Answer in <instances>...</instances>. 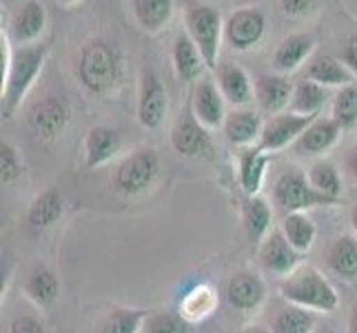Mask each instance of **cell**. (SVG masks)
I'll use <instances>...</instances> for the list:
<instances>
[{"instance_id": "cell-35", "label": "cell", "mask_w": 357, "mask_h": 333, "mask_svg": "<svg viewBox=\"0 0 357 333\" xmlns=\"http://www.w3.org/2000/svg\"><path fill=\"white\" fill-rule=\"evenodd\" d=\"M315 316L300 306H284L271 323V331L273 333H315Z\"/></svg>"}, {"instance_id": "cell-43", "label": "cell", "mask_w": 357, "mask_h": 333, "mask_svg": "<svg viewBox=\"0 0 357 333\" xmlns=\"http://www.w3.org/2000/svg\"><path fill=\"white\" fill-rule=\"evenodd\" d=\"M238 333H273V331L266 329V327H262V325H249V327L240 329Z\"/></svg>"}, {"instance_id": "cell-3", "label": "cell", "mask_w": 357, "mask_h": 333, "mask_svg": "<svg viewBox=\"0 0 357 333\" xmlns=\"http://www.w3.org/2000/svg\"><path fill=\"white\" fill-rule=\"evenodd\" d=\"M280 295L289 304L311 313H331L337 309L340 298L328 278L313 265H300L280 280Z\"/></svg>"}, {"instance_id": "cell-31", "label": "cell", "mask_w": 357, "mask_h": 333, "mask_svg": "<svg viewBox=\"0 0 357 333\" xmlns=\"http://www.w3.org/2000/svg\"><path fill=\"white\" fill-rule=\"evenodd\" d=\"M306 178H309L311 187L326 195L331 200H337L342 202V191H344V184H342V176L335 167L333 160L328 158H317L315 163L306 169Z\"/></svg>"}, {"instance_id": "cell-38", "label": "cell", "mask_w": 357, "mask_h": 333, "mask_svg": "<svg viewBox=\"0 0 357 333\" xmlns=\"http://www.w3.org/2000/svg\"><path fill=\"white\" fill-rule=\"evenodd\" d=\"M20 174H22V163L18 149L11 142L3 140V145H0V180H3V184H11L20 178Z\"/></svg>"}, {"instance_id": "cell-5", "label": "cell", "mask_w": 357, "mask_h": 333, "mask_svg": "<svg viewBox=\"0 0 357 333\" xmlns=\"http://www.w3.org/2000/svg\"><path fill=\"white\" fill-rule=\"evenodd\" d=\"M273 205L284 216H289V214H306L309 209L315 207H333L340 202L317 193L311 187L304 171L289 167L287 171H282L273 184Z\"/></svg>"}, {"instance_id": "cell-10", "label": "cell", "mask_w": 357, "mask_h": 333, "mask_svg": "<svg viewBox=\"0 0 357 333\" xmlns=\"http://www.w3.org/2000/svg\"><path fill=\"white\" fill-rule=\"evenodd\" d=\"M257 260L260 267L271 276L287 278L300 267V253L289 244L284 233L278 229H271L268 236L257 246Z\"/></svg>"}, {"instance_id": "cell-37", "label": "cell", "mask_w": 357, "mask_h": 333, "mask_svg": "<svg viewBox=\"0 0 357 333\" xmlns=\"http://www.w3.org/2000/svg\"><path fill=\"white\" fill-rule=\"evenodd\" d=\"M144 333H193V325H189L180 313L155 311L146 318Z\"/></svg>"}, {"instance_id": "cell-17", "label": "cell", "mask_w": 357, "mask_h": 333, "mask_svg": "<svg viewBox=\"0 0 357 333\" xmlns=\"http://www.w3.org/2000/svg\"><path fill=\"white\" fill-rule=\"evenodd\" d=\"M302 78L322 84V87L331 89V87H349V84L355 82V73L347 67V63L340 58H335L333 54L326 52H317L313 54V58L304 65Z\"/></svg>"}, {"instance_id": "cell-8", "label": "cell", "mask_w": 357, "mask_h": 333, "mask_svg": "<svg viewBox=\"0 0 357 333\" xmlns=\"http://www.w3.org/2000/svg\"><path fill=\"white\" fill-rule=\"evenodd\" d=\"M266 34V16L257 7L236 9L225 22V43L236 52H251Z\"/></svg>"}, {"instance_id": "cell-24", "label": "cell", "mask_w": 357, "mask_h": 333, "mask_svg": "<svg viewBox=\"0 0 357 333\" xmlns=\"http://www.w3.org/2000/svg\"><path fill=\"white\" fill-rule=\"evenodd\" d=\"M268 160H271V154L262 151L260 147H249V149H240L238 151L240 187L244 189V193L249 195V198H253V195H260Z\"/></svg>"}, {"instance_id": "cell-29", "label": "cell", "mask_w": 357, "mask_h": 333, "mask_svg": "<svg viewBox=\"0 0 357 333\" xmlns=\"http://www.w3.org/2000/svg\"><path fill=\"white\" fill-rule=\"evenodd\" d=\"M218 306V293L211 285L206 282H200L195 285L191 291H187V295L180 302V316L187 320L189 325L202 323L208 316L215 311Z\"/></svg>"}, {"instance_id": "cell-41", "label": "cell", "mask_w": 357, "mask_h": 333, "mask_svg": "<svg viewBox=\"0 0 357 333\" xmlns=\"http://www.w3.org/2000/svg\"><path fill=\"white\" fill-rule=\"evenodd\" d=\"M342 60L347 63V67L357 76V34L351 36V38L347 40V45H344V52H342Z\"/></svg>"}, {"instance_id": "cell-1", "label": "cell", "mask_w": 357, "mask_h": 333, "mask_svg": "<svg viewBox=\"0 0 357 333\" xmlns=\"http://www.w3.org/2000/svg\"><path fill=\"white\" fill-rule=\"evenodd\" d=\"M47 60V45H29L11 49L9 38L3 34V118H11L20 109L22 101L40 76Z\"/></svg>"}, {"instance_id": "cell-6", "label": "cell", "mask_w": 357, "mask_h": 333, "mask_svg": "<svg viewBox=\"0 0 357 333\" xmlns=\"http://www.w3.org/2000/svg\"><path fill=\"white\" fill-rule=\"evenodd\" d=\"M160 174V158L151 147H140V149L131 151L127 158L120 160V165L114 171V191L120 195H140L146 189L153 187Z\"/></svg>"}, {"instance_id": "cell-22", "label": "cell", "mask_w": 357, "mask_h": 333, "mask_svg": "<svg viewBox=\"0 0 357 333\" xmlns=\"http://www.w3.org/2000/svg\"><path fill=\"white\" fill-rule=\"evenodd\" d=\"M122 147L120 133L109 125H96L89 129L84 138V165L89 169H98L118 156Z\"/></svg>"}, {"instance_id": "cell-16", "label": "cell", "mask_w": 357, "mask_h": 333, "mask_svg": "<svg viewBox=\"0 0 357 333\" xmlns=\"http://www.w3.org/2000/svg\"><path fill=\"white\" fill-rule=\"evenodd\" d=\"M315 52V36L309 31H298V34H291L282 40L275 52L273 58H271V67H273L275 73H287L298 71L302 65H306L309 60L313 58Z\"/></svg>"}, {"instance_id": "cell-46", "label": "cell", "mask_w": 357, "mask_h": 333, "mask_svg": "<svg viewBox=\"0 0 357 333\" xmlns=\"http://www.w3.org/2000/svg\"><path fill=\"white\" fill-rule=\"evenodd\" d=\"M315 333H337V331H335L333 327H328V325H326V327H317Z\"/></svg>"}, {"instance_id": "cell-14", "label": "cell", "mask_w": 357, "mask_h": 333, "mask_svg": "<svg viewBox=\"0 0 357 333\" xmlns=\"http://www.w3.org/2000/svg\"><path fill=\"white\" fill-rule=\"evenodd\" d=\"M67 122H69V109L63 101H58L54 96L43 98L29 111V127L36 133V138H40L45 142H52L58 135H63Z\"/></svg>"}, {"instance_id": "cell-36", "label": "cell", "mask_w": 357, "mask_h": 333, "mask_svg": "<svg viewBox=\"0 0 357 333\" xmlns=\"http://www.w3.org/2000/svg\"><path fill=\"white\" fill-rule=\"evenodd\" d=\"M331 118L344 129H351L357 125V84L337 89V94L331 101Z\"/></svg>"}, {"instance_id": "cell-28", "label": "cell", "mask_w": 357, "mask_h": 333, "mask_svg": "<svg viewBox=\"0 0 357 333\" xmlns=\"http://www.w3.org/2000/svg\"><path fill=\"white\" fill-rule=\"evenodd\" d=\"M328 89L322 87V84L311 82L306 78H300L295 82V89H293V101L289 111L291 114H298V116H309V118H317L322 116V109L328 103Z\"/></svg>"}, {"instance_id": "cell-42", "label": "cell", "mask_w": 357, "mask_h": 333, "mask_svg": "<svg viewBox=\"0 0 357 333\" xmlns=\"http://www.w3.org/2000/svg\"><path fill=\"white\" fill-rule=\"evenodd\" d=\"M347 171L353 180H357V145L351 147L349 154H347Z\"/></svg>"}, {"instance_id": "cell-11", "label": "cell", "mask_w": 357, "mask_h": 333, "mask_svg": "<svg viewBox=\"0 0 357 333\" xmlns=\"http://www.w3.org/2000/svg\"><path fill=\"white\" fill-rule=\"evenodd\" d=\"M47 24V14L43 3H36V0H27V3L18 5L11 11L9 18V27H7V38L14 47H29V45H38V38L45 31Z\"/></svg>"}, {"instance_id": "cell-2", "label": "cell", "mask_w": 357, "mask_h": 333, "mask_svg": "<svg viewBox=\"0 0 357 333\" xmlns=\"http://www.w3.org/2000/svg\"><path fill=\"white\" fill-rule=\"evenodd\" d=\"M76 76L80 84L93 96H107L116 91L122 80V54L105 38L87 43L76 60Z\"/></svg>"}, {"instance_id": "cell-19", "label": "cell", "mask_w": 357, "mask_h": 333, "mask_svg": "<svg viewBox=\"0 0 357 333\" xmlns=\"http://www.w3.org/2000/svg\"><path fill=\"white\" fill-rule=\"evenodd\" d=\"M342 127L331 116H317L293 145L298 156H324L337 145Z\"/></svg>"}, {"instance_id": "cell-34", "label": "cell", "mask_w": 357, "mask_h": 333, "mask_svg": "<svg viewBox=\"0 0 357 333\" xmlns=\"http://www.w3.org/2000/svg\"><path fill=\"white\" fill-rule=\"evenodd\" d=\"M149 313L144 309H131V306H116L109 311L102 323L98 325L96 333H140Z\"/></svg>"}, {"instance_id": "cell-44", "label": "cell", "mask_w": 357, "mask_h": 333, "mask_svg": "<svg viewBox=\"0 0 357 333\" xmlns=\"http://www.w3.org/2000/svg\"><path fill=\"white\" fill-rule=\"evenodd\" d=\"M347 333H357V309L351 313L349 318V327H347Z\"/></svg>"}, {"instance_id": "cell-26", "label": "cell", "mask_w": 357, "mask_h": 333, "mask_svg": "<svg viewBox=\"0 0 357 333\" xmlns=\"http://www.w3.org/2000/svg\"><path fill=\"white\" fill-rule=\"evenodd\" d=\"M63 214H65L63 193L56 189H45L31 200L27 214H24V220L33 229H49L63 218Z\"/></svg>"}, {"instance_id": "cell-45", "label": "cell", "mask_w": 357, "mask_h": 333, "mask_svg": "<svg viewBox=\"0 0 357 333\" xmlns=\"http://www.w3.org/2000/svg\"><path fill=\"white\" fill-rule=\"evenodd\" d=\"M351 229H353V233L357 236V202L351 209Z\"/></svg>"}, {"instance_id": "cell-7", "label": "cell", "mask_w": 357, "mask_h": 333, "mask_svg": "<svg viewBox=\"0 0 357 333\" xmlns=\"http://www.w3.org/2000/svg\"><path fill=\"white\" fill-rule=\"evenodd\" d=\"M169 98L162 80L151 67H142L138 80V122L144 129H158L165 122Z\"/></svg>"}, {"instance_id": "cell-27", "label": "cell", "mask_w": 357, "mask_h": 333, "mask_svg": "<svg viewBox=\"0 0 357 333\" xmlns=\"http://www.w3.org/2000/svg\"><path fill=\"white\" fill-rule=\"evenodd\" d=\"M24 293L27 298L38 306H52L58 300L60 293V280L54 269L47 265H36L27 278H24Z\"/></svg>"}, {"instance_id": "cell-39", "label": "cell", "mask_w": 357, "mask_h": 333, "mask_svg": "<svg viewBox=\"0 0 357 333\" xmlns=\"http://www.w3.org/2000/svg\"><path fill=\"white\" fill-rule=\"evenodd\" d=\"M7 333H47L45 325L33 316H18L11 320Z\"/></svg>"}, {"instance_id": "cell-33", "label": "cell", "mask_w": 357, "mask_h": 333, "mask_svg": "<svg viewBox=\"0 0 357 333\" xmlns=\"http://www.w3.org/2000/svg\"><path fill=\"white\" fill-rule=\"evenodd\" d=\"M280 231L284 233V238L298 253H306L315 242V225L313 220L306 214H289L282 218L280 222Z\"/></svg>"}, {"instance_id": "cell-18", "label": "cell", "mask_w": 357, "mask_h": 333, "mask_svg": "<svg viewBox=\"0 0 357 333\" xmlns=\"http://www.w3.org/2000/svg\"><path fill=\"white\" fill-rule=\"evenodd\" d=\"M262 127H264L262 116L257 111L244 107V109L229 111L222 125V133L229 140V145L238 147V149H249V147H257V142H260Z\"/></svg>"}, {"instance_id": "cell-4", "label": "cell", "mask_w": 357, "mask_h": 333, "mask_svg": "<svg viewBox=\"0 0 357 333\" xmlns=\"http://www.w3.org/2000/svg\"><path fill=\"white\" fill-rule=\"evenodd\" d=\"M225 18L208 3H189L184 7V31L200 49L206 69H218L220 47L225 43Z\"/></svg>"}, {"instance_id": "cell-20", "label": "cell", "mask_w": 357, "mask_h": 333, "mask_svg": "<svg viewBox=\"0 0 357 333\" xmlns=\"http://www.w3.org/2000/svg\"><path fill=\"white\" fill-rule=\"evenodd\" d=\"M215 78L220 94L225 96V101L233 109H244L255 98L249 73L238 63H220V67L215 69Z\"/></svg>"}, {"instance_id": "cell-23", "label": "cell", "mask_w": 357, "mask_h": 333, "mask_svg": "<svg viewBox=\"0 0 357 333\" xmlns=\"http://www.w3.org/2000/svg\"><path fill=\"white\" fill-rule=\"evenodd\" d=\"M171 60H174V71L180 82L191 84L200 82V76L204 73L206 65L200 54V49L189 38L187 31H180L174 40V49H171Z\"/></svg>"}, {"instance_id": "cell-32", "label": "cell", "mask_w": 357, "mask_h": 333, "mask_svg": "<svg viewBox=\"0 0 357 333\" xmlns=\"http://www.w3.org/2000/svg\"><path fill=\"white\" fill-rule=\"evenodd\" d=\"M271 222H273V212H271V205L262 195L246 198V202L242 205V225L246 236L262 242L271 231Z\"/></svg>"}, {"instance_id": "cell-30", "label": "cell", "mask_w": 357, "mask_h": 333, "mask_svg": "<svg viewBox=\"0 0 357 333\" xmlns=\"http://www.w3.org/2000/svg\"><path fill=\"white\" fill-rule=\"evenodd\" d=\"M131 9L138 27L146 34H158L160 29H165L174 16L171 0H133Z\"/></svg>"}, {"instance_id": "cell-15", "label": "cell", "mask_w": 357, "mask_h": 333, "mask_svg": "<svg viewBox=\"0 0 357 333\" xmlns=\"http://www.w3.org/2000/svg\"><path fill=\"white\" fill-rule=\"evenodd\" d=\"M293 89L295 84L282 76V73H260L253 80V94H255V103L260 105L264 114L278 116L284 114V109L291 107L293 101Z\"/></svg>"}, {"instance_id": "cell-21", "label": "cell", "mask_w": 357, "mask_h": 333, "mask_svg": "<svg viewBox=\"0 0 357 333\" xmlns=\"http://www.w3.org/2000/svg\"><path fill=\"white\" fill-rule=\"evenodd\" d=\"M171 147L184 158H198L206 151L208 147V133L206 129L195 120L191 107L180 114L176 125L171 127Z\"/></svg>"}, {"instance_id": "cell-9", "label": "cell", "mask_w": 357, "mask_h": 333, "mask_svg": "<svg viewBox=\"0 0 357 333\" xmlns=\"http://www.w3.org/2000/svg\"><path fill=\"white\" fill-rule=\"evenodd\" d=\"M313 120L315 118L298 116V114H291V111H284V114H278V116H268L264 120L257 147L266 154H275V151L287 149V147H293Z\"/></svg>"}, {"instance_id": "cell-13", "label": "cell", "mask_w": 357, "mask_h": 333, "mask_svg": "<svg viewBox=\"0 0 357 333\" xmlns=\"http://www.w3.org/2000/svg\"><path fill=\"white\" fill-rule=\"evenodd\" d=\"M227 300L233 309L255 313L266 302V285L255 271H236L227 282Z\"/></svg>"}, {"instance_id": "cell-25", "label": "cell", "mask_w": 357, "mask_h": 333, "mask_svg": "<svg viewBox=\"0 0 357 333\" xmlns=\"http://www.w3.org/2000/svg\"><path fill=\"white\" fill-rule=\"evenodd\" d=\"M326 265L340 280L357 285V236L342 233L340 238L331 242L326 251Z\"/></svg>"}, {"instance_id": "cell-40", "label": "cell", "mask_w": 357, "mask_h": 333, "mask_svg": "<svg viewBox=\"0 0 357 333\" xmlns=\"http://www.w3.org/2000/svg\"><path fill=\"white\" fill-rule=\"evenodd\" d=\"M282 11H284L287 16H293V18H304L315 11V7H319L313 0H282L280 3Z\"/></svg>"}, {"instance_id": "cell-12", "label": "cell", "mask_w": 357, "mask_h": 333, "mask_svg": "<svg viewBox=\"0 0 357 333\" xmlns=\"http://www.w3.org/2000/svg\"><path fill=\"white\" fill-rule=\"evenodd\" d=\"M225 96L220 94L218 84L213 80H200L191 91V111L195 120L206 131L213 129H222L225 120H227V105H225Z\"/></svg>"}]
</instances>
